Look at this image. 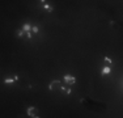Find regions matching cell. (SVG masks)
<instances>
[{"label": "cell", "instance_id": "6da1fadb", "mask_svg": "<svg viewBox=\"0 0 123 118\" xmlns=\"http://www.w3.org/2000/svg\"><path fill=\"white\" fill-rule=\"evenodd\" d=\"M60 88H62V83L59 80L51 81V83H50V85H49V89L50 91H60Z\"/></svg>", "mask_w": 123, "mask_h": 118}, {"label": "cell", "instance_id": "7a4b0ae2", "mask_svg": "<svg viewBox=\"0 0 123 118\" xmlns=\"http://www.w3.org/2000/svg\"><path fill=\"white\" fill-rule=\"evenodd\" d=\"M63 79H64V81H66V84H68V85H74L76 83V78L72 75H66Z\"/></svg>", "mask_w": 123, "mask_h": 118}, {"label": "cell", "instance_id": "3957f363", "mask_svg": "<svg viewBox=\"0 0 123 118\" xmlns=\"http://www.w3.org/2000/svg\"><path fill=\"white\" fill-rule=\"evenodd\" d=\"M26 113H28L29 117L34 118V117L37 116V113H38V109L34 108V106H29V108H28V111H26Z\"/></svg>", "mask_w": 123, "mask_h": 118}, {"label": "cell", "instance_id": "277c9868", "mask_svg": "<svg viewBox=\"0 0 123 118\" xmlns=\"http://www.w3.org/2000/svg\"><path fill=\"white\" fill-rule=\"evenodd\" d=\"M110 72H111V68H110V67H107V66H105L104 68H102V71H101V75L102 76H106V75H109Z\"/></svg>", "mask_w": 123, "mask_h": 118}, {"label": "cell", "instance_id": "5b68a950", "mask_svg": "<svg viewBox=\"0 0 123 118\" xmlns=\"http://www.w3.org/2000/svg\"><path fill=\"white\" fill-rule=\"evenodd\" d=\"M22 30L25 32V33H29V32H31V25L29 22H25L24 26H22Z\"/></svg>", "mask_w": 123, "mask_h": 118}, {"label": "cell", "instance_id": "8992f818", "mask_svg": "<svg viewBox=\"0 0 123 118\" xmlns=\"http://www.w3.org/2000/svg\"><path fill=\"white\" fill-rule=\"evenodd\" d=\"M24 34H25V32L22 30V29H18V30L16 32V37H18V38H22V37H24Z\"/></svg>", "mask_w": 123, "mask_h": 118}, {"label": "cell", "instance_id": "52a82bcc", "mask_svg": "<svg viewBox=\"0 0 123 118\" xmlns=\"http://www.w3.org/2000/svg\"><path fill=\"white\" fill-rule=\"evenodd\" d=\"M104 63H105V66L110 67V66H111V59L107 58V57H105V58H104Z\"/></svg>", "mask_w": 123, "mask_h": 118}, {"label": "cell", "instance_id": "ba28073f", "mask_svg": "<svg viewBox=\"0 0 123 118\" xmlns=\"http://www.w3.org/2000/svg\"><path fill=\"white\" fill-rule=\"evenodd\" d=\"M60 91H62V92H64V93H66V94H69V93H71V88H67V87H63V85H62Z\"/></svg>", "mask_w": 123, "mask_h": 118}, {"label": "cell", "instance_id": "9c48e42d", "mask_svg": "<svg viewBox=\"0 0 123 118\" xmlns=\"http://www.w3.org/2000/svg\"><path fill=\"white\" fill-rule=\"evenodd\" d=\"M4 83H5V84H11V85H12L13 83H14V80H13V78H7L4 80Z\"/></svg>", "mask_w": 123, "mask_h": 118}, {"label": "cell", "instance_id": "30bf717a", "mask_svg": "<svg viewBox=\"0 0 123 118\" xmlns=\"http://www.w3.org/2000/svg\"><path fill=\"white\" fill-rule=\"evenodd\" d=\"M45 9L47 11V12H52V9H54V8H52L51 5H49V4H45Z\"/></svg>", "mask_w": 123, "mask_h": 118}, {"label": "cell", "instance_id": "8fae6325", "mask_svg": "<svg viewBox=\"0 0 123 118\" xmlns=\"http://www.w3.org/2000/svg\"><path fill=\"white\" fill-rule=\"evenodd\" d=\"M38 30H39V29H38V26H33V28H31V32H33L34 34H37Z\"/></svg>", "mask_w": 123, "mask_h": 118}, {"label": "cell", "instance_id": "7c38bea8", "mask_svg": "<svg viewBox=\"0 0 123 118\" xmlns=\"http://www.w3.org/2000/svg\"><path fill=\"white\" fill-rule=\"evenodd\" d=\"M25 34H26V37H28L29 39H30V38H31V35H33V34H31V32H29V33H25Z\"/></svg>", "mask_w": 123, "mask_h": 118}, {"label": "cell", "instance_id": "4fadbf2b", "mask_svg": "<svg viewBox=\"0 0 123 118\" xmlns=\"http://www.w3.org/2000/svg\"><path fill=\"white\" fill-rule=\"evenodd\" d=\"M110 26H111V28H114V26H115V22H114V21H110Z\"/></svg>", "mask_w": 123, "mask_h": 118}, {"label": "cell", "instance_id": "5bb4252c", "mask_svg": "<svg viewBox=\"0 0 123 118\" xmlns=\"http://www.w3.org/2000/svg\"><path fill=\"white\" fill-rule=\"evenodd\" d=\"M13 80H14V81L18 80V76H17V75H13Z\"/></svg>", "mask_w": 123, "mask_h": 118}, {"label": "cell", "instance_id": "9a60e30c", "mask_svg": "<svg viewBox=\"0 0 123 118\" xmlns=\"http://www.w3.org/2000/svg\"><path fill=\"white\" fill-rule=\"evenodd\" d=\"M17 118H22V116H18V117H17Z\"/></svg>", "mask_w": 123, "mask_h": 118}, {"label": "cell", "instance_id": "2e32d148", "mask_svg": "<svg viewBox=\"0 0 123 118\" xmlns=\"http://www.w3.org/2000/svg\"><path fill=\"white\" fill-rule=\"evenodd\" d=\"M34 118H39V117H38V116H36V117H34Z\"/></svg>", "mask_w": 123, "mask_h": 118}]
</instances>
